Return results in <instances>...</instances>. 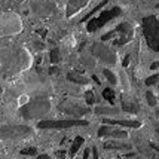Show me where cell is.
<instances>
[{"label":"cell","mask_w":159,"mask_h":159,"mask_svg":"<svg viewBox=\"0 0 159 159\" xmlns=\"http://www.w3.org/2000/svg\"><path fill=\"white\" fill-rule=\"evenodd\" d=\"M143 34L149 48L159 52V20L156 16H146L143 18Z\"/></svg>","instance_id":"cell-1"},{"label":"cell","mask_w":159,"mask_h":159,"mask_svg":"<svg viewBox=\"0 0 159 159\" xmlns=\"http://www.w3.org/2000/svg\"><path fill=\"white\" fill-rule=\"evenodd\" d=\"M51 110V103L48 100L42 98V100H34L31 103L25 104L21 107V115L24 119H39L42 116H45L46 113Z\"/></svg>","instance_id":"cell-2"},{"label":"cell","mask_w":159,"mask_h":159,"mask_svg":"<svg viewBox=\"0 0 159 159\" xmlns=\"http://www.w3.org/2000/svg\"><path fill=\"white\" fill-rule=\"evenodd\" d=\"M132 34H134V28L131 27V24L122 22V24H119L115 30H111L110 33L104 34L103 37H101V40L113 39V43L118 45V46H120V45H125V43H128V42L131 40Z\"/></svg>","instance_id":"cell-3"},{"label":"cell","mask_w":159,"mask_h":159,"mask_svg":"<svg viewBox=\"0 0 159 159\" xmlns=\"http://www.w3.org/2000/svg\"><path fill=\"white\" fill-rule=\"evenodd\" d=\"M120 15V9L119 7H113L110 11H106V12H101V14L95 16V18H91L88 21V24H86V30L89 31V33H94V31H97L98 28H101L103 25H106L109 21L115 20L116 16Z\"/></svg>","instance_id":"cell-4"},{"label":"cell","mask_w":159,"mask_h":159,"mask_svg":"<svg viewBox=\"0 0 159 159\" xmlns=\"http://www.w3.org/2000/svg\"><path fill=\"white\" fill-rule=\"evenodd\" d=\"M31 128L24 125H11L0 128V139H24L31 134Z\"/></svg>","instance_id":"cell-5"},{"label":"cell","mask_w":159,"mask_h":159,"mask_svg":"<svg viewBox=\"0 0 159 159\" xmlns=\"http://www.w3.org/2000/svg\"><path fill=\"white\" fill-rule=\"evenodd\" d=\"M88 125L86 120H79V119H71V120H42L37 124L39 128L42 129H48V128H55V129H61V128H71V126H85Z\"/></svg>","instance_id":"cell-6"},{"label":"cell","mask_w":159,"mask_h":159,"mask_svg":"<svg viewBox=\"0 0 159 159\" xmlns=\"http://www.w3.org/2000/svg\"><path fill=\"white\" fill-rule=\"evenodd\" d=\"M92 52H94V55L97 57V58H100L103 62H107V64H115L116 62V54L110 48L104 46V45L95 43L92 46Z\"/></svg>","instance_id":"cell-7"},{"label":"cell","mask_w":159,"mask_h":159,"mask_svg":"<svg viewBox=\"0 0 159 159\" xmlns=\"http://www.w3.org/2000/svg\"><path fill=\"white\" fill-rule=\"evenodd\" d=\"M98 135L100 137H111V139H118V140H124L128 137V134L125 131H119V129H115L111 126H107L104 125L98 129Z\"/></svg>","instance_id":"cell-8"},{"label":"cell","mask_w":159,"mask_h":159,"mask_svg":"<svg viewBox=\"0 0 159 159\" xmlns=\"http://www.w3.org/2000/svg\"><path fill=\"white\" fill-rule=\"evenodd\" d=\"M60 109L64 113L73 115V116H82L85 113H88V110L85 107L79 106V104H75V103H62V104H60Z\"/></svg>","instance_id":"cell-9"},{"label":"cell","mask_w":159,"mask_h":159,"mask_svg":"<svg viewBox=\"0 0 159 159\" xmlns=\"http://www.w3.org/2000/svg\"><path fill=\"white\" fill-rule=\"evenodd\" d=\"M122 109H124V111L132 113V115L139 113V110H140L137 101H134L132 98H126V97H124V95H122Z\"/></svg>","instance_id":"cell-10"},{"label":"cell","mask_w":159,"mask_h":159,"mask_svg":"<svg viewBox=\"0 0 159 159\" xmlns=\"http://www.w3.org/2000/svg\"><path fill=\"white\" fill-rule=\"evenodd\" d=\"M89 0H69V5H67V16H71L76 12H79Z\"/></svg>","instance_id":"cell-11"},{"label":"cell","mask_w":159,"mask_h":159,"mask_svg":"<svg viewBox=\"0 0 159 159\" xmlns=\"http://www.w3.org/2000/svg\"><path fill=\"white\" fill-rule=\"evenodd\" d=\"M104 124L119 125V126H129V128H140L141 122L139 120H113V119H104Z\"/></svg>","instance_id":"cell-12"},{"label":"cell","mask_w":159,"mask_h":159,"mask_svg":"<svg viewBox=\"0 0 159 159\" xmlns=\"http://www.w3.org/2000/svg\"><path fill=\"white\" fill-rule=\"evenodd\" d=\"M104 147L106 149H115V150H129L131 144H128V143H118V141L111 140V141L104 143Z\"/></svg>","instance_id":"cell-13"},{"label":"cell","mask_w":159,"mask_h":159,"mask_svg":"<svg viewBox=\"0 0 159 159\" xmlns=\"http://www.w3.org/2000/svg\"><path fill=\"white\" fill-rule=\"evenodd\" d=\"M67 77H69V80H71V82H75V83H79V85H86L88 83V79L85 76H82V75H79V73H69Z\"/></svg>","instance_id":"cell-14"},{"label":"cell","mask_w":159,"mask_h":159,"mask_svg":"<svg viewBox=\"0 0 159 159\" xmlns=\"http://www.w3.org/2000/svg\"><path fill=\"white\" fill-rule=\"evenodd\" d=\"M82 144H83V139L82 137H76L75 141H73V144H71V149H70V156H75L77 153V150L82 147Z\"/></svg>","instance_id":"cell-15"},{"label":"cell","mask_w":159,"mask_h":159,"mask_svg":"<svg viewBox=\"0 0 159 159\" xmlns=\"http://www.w3.org/2000/svg\"><path fill=\"white\" fill-rule=\"evenodd\" d=\"M104 5H107V0H103L101 3H98L97 6H95V7H94V9H92V11H91L89 14H86V15H85V16H83V18H82V22H85V21H88V20H89V18H92V15H94V14H97V12H98V11H100V9H101V7L104 6Z\"/></svg>","instance_id":"cell-16"},{"label":"cell","mask_w":159,"mask_h":159,"mask_svg":"<svg viewBox=\"0 0 159 159\" xmlns=\"http://www.w3.org/2000/svg\"><path fill=\"white\" fill-rule=\"evenodd\" d=\"M103 97L104 100H107L109 103H115V92L111 91V88H106V89L103 91Z\"/></svg>","instance_id":"cell-17"},{"label":"cell","mask_w":159,"mask_h":159,"mask_svg":"<svg viewBox=\"0 0 159 159\" xmlns=\"http://www.w3.org/2000/svg\"><path fill=\"white\" fill-rule=\"evenodd\" d=\"M95 113L97 115H116L119 111H116L115 109H107V107H97Z\"/></svg>","instance_id":"cell-18"},{"label":"cell","mask_w":159,"mask_h":159,"mask_svg":"<svg viewBox=\"0 0 159 159\" xmlns=\"http://www.w3.org/2000/svg\"><path fill=\"white\" fill-rule=\"evenodd\" d=\"M104 76H106V79L109 80V82H111L113 85H116L118 83V79H116V76L113 75V71H110V70H107V69H104Z\"/></svg>","instance_id":"cell-19"},{"label":"cell","mask_w":159,"mask_h":159,"mask_svg":"<svg viewBox=\"0 0 159 159\" xmlns=\"http://www.w3.org/2000/svg\"><path fill=\"white\" fill-rule=\"evenodd\" d=\"M49 57H51V62H52V64H57V62L60 61V51H58V49H52Z\"/></svg>","instance_id":"cell-20"},{"label":"cell","mask_w":159,"mask_h":159,"mask_svg":"<svg viewBox=\"0 0 159 159\" xmlns=\"http://www.w3.org/2000/svg\"><path fill=\"white\" fill-rule=\"evenodd\" d=\"M158 82H159V75H153V76L146 79V85L147 86H152V85H155V83H158Z\"/></svg>","instance_id":"cell-21"},{"label":"cell","mask_w":159,"mask_h":159,"mask_svg":"<svg viewBox=\"0 0 159 159\" xmlns=\"http://www.w3.org/2000/svg\"><path fill=\"white\" fill-rule=\"evenodd\" d=\"M146 98H147V101H149V104H150V106H156V97L153 95L150 91L146 94Z\"/></svg>","instance_id":"cell-22"},{"label":"cell","mask_w":159,"mask_h":159,"mask_svg":"<svg viewBox=\"0 0 159 159\" xmlns=\"http://www.w3.org/2000/svg\"><path fill=\"white\" fill-rule=\"evenodd\" d=\"M21 153H22V155H28V156H36V155H37V150H36L34 147H30V149H24Z\"/></svg>","instance_id":"cell-23"},{"label":"cell","mask_w":159,"mask_h":159,"mask_svg":"<svg viewBox=\"0 0 159 159\" xmlns=\"http://www.w3.org/2000/svg\"><path fill=\"white\" fill-rule=\"evenodd\" d=\"M85 98H86V103L88 104H92L94 101H95V100H94V92H92V91H86Z\"/></svg>","instance_id":"cell-24"},{"label":"cell","mask_w":159,"mask_h":159,"mask_svg":"<svg viewBox=\"0 0 159 159\" xmlns=\"http://www.w3.org/2000/svg\"><path fill=\"white\" fill-rule=\"evenodd\" d=\"M129 60H131V57H129V55H126V57H125L124 62H122V64H124V67H126V66L129 64Z\"/></svg>","instance_id":"cell-25"},{"label":"cell","mask_w":159,"mask_h":159,"mask_svg":"<svg viewBox=\"0 0 159 159\" xmlns=\"http://www.w3.org/2000/svg\"><path fill=\"white\" fill-rule=\"evenodd\" d=\"M92 156L97 159L98 158V152H97V147H92Z\"/></svg>","instance_id":"cell-26"},{"label":"cell","mask_w":159,"mask_h":159,"mask_svg":"<svg viewBox=\"0 0 159 159\" xmlns=\"http://www.w3.org/2000/svg\"><path fill=\"white\" fill-rule=\"evenodd\" d=\"M57 156H58V158H64V156H66V152H57Z\"/></svg>","instance_id":"cell-27"},{"label":"cell","mask_w":159,"mask_h":159,"mask_svg":"<svg viewBox=\"0 0 159 159\" xmlns=\"http://www.w3.org/2000/svg\"><path fill=\"white\" fill-rule=\"evenodd\" d=\"M83 158H89V150H88V149H86L85 153H83Z\"/></svg>","instance_id":"cell-28"},{"label":"cell","mask_w":159,"mask_h":159,"mask_svg":"<svg viewBox=\"0 0 159 159\" xmlns=\"http://www.w3.org/2000/svg\"><path fill=\"white\" fill-rule=\"evenodd\" d=\"M49 71H51V73H58V69H57V67H51Z\"/></svg>","instance_id":"cell-29"},{"label":"cell","mask_w":159,"mask_h":159,"mask_svg":"<svg viewBox=\"0 0 159 159\" xmlns=\"http://www.w3.org/2000/svg\"><path fill=\"white\" fill-rule=\"evenodd\" d=\"M159 67V61H156V62H153L152 64V69H158Z\"/></svg>","instance_id":"cell-30"},{"label":"cell","mask_w":159,"mask_h":159,"mask_svg":"<svg viewBox=\"0 0 159 159\" xmlns=\"http://www.w3.org/2000/svg\"><path fill=\"white\" fill-rule=\"evenodd\" d=\"M92 79H94V80H95V82H97V83H100V79H98L97 76H92Z\"/></svg>","instance_id":"cell-31"},{"label":"cell","mask_w":159,"mask_h":159,"mask_svg":"<svg viewBox=\"0 0 159 159\" xmlns=\"http://www.w3.org/2000/svg\"><path fill=\"white\" fill-rule=\"evenodd\" d=\"M158 7H159V5H158Z\"/></svg>","instance_id":"cell-32"},{"label":"cell","mask_w":159,"mask_h":159,"mask_svg":"<svg viewBox=\"0 0 159 159\" xmlns=\"http://www.w3.org/2000/svg\"><path fill=\"white\" fill-rule=\"evenodd\" d=\"M158 132H159V129H158Z\"/></svg>","instance_id":"cell-33"}]
</instances>
